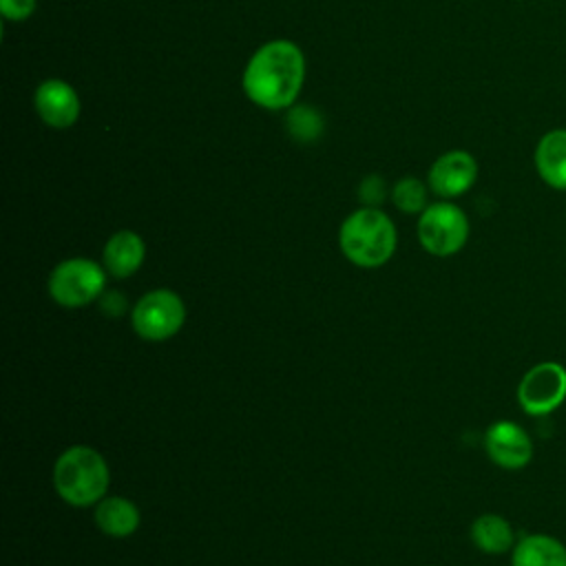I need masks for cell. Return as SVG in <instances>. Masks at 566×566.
<instances>
[{
    "label": "cell",
    "mask_w": 566,
    "mask_h": 566,
    "mask_svg": "<svg viewBox=\"0 0 566 566\" xmlns=\"http://www.w3.org/2000/svg\"><path fill=\"white\" fill-rule=\"evenodd\" d=\"M511 566H566V544L548 533H528L515 542Z\"/></svg>",
    "instance_id": "14"
},
{
    "label": "cell",
    "mask_w": 566,
    "mask_h": 566,
    "mask_svg": "<svg viewBox=\"0 0 566 566\" xmlns=\"http://www.w3.org/2000/svg\"><path fill=\"white\" fill-rule=\"evenodd\" d=\"M478 179V161L467 150H449L440 155L429 170V188L442 197L453 199L464 195Z\"/></svg>",
    "instance_id": "9"
},
{
    "label": "cell",
    "mask_w": 566,
    "mask_h": 566,
    "mask_svg": "<svg viewBox=\"0 0 566 566\" xmlns=\"http://www.w3.org/2000/svg\"><path fill=\"white\" fill-rule=\"evenodd\" d=\"M382 197H385V184H382V179L376 177V175L367 177V179L363 181V186H360V199H363L367 206L376 208V203H380Z\"/></svg>",
    "instance_id": "19"
},
{
    "label": "cell",
    "mask_w": 566,
    "mask_h": 566,
    "mask_svg": "<svg viewBox=\"0 0 566 566\" xmlns=\"http://www.w3.org/2000/svg\"><path fill=\"white\" fill-rule=\"evenodd\" d=\"M471 542L489 555H502L515 546V533L506 517L497 513H482L471 524Z\"/></svg>",
    "instance_id": "15"
},
{
    "label": "cell",
    "mask_w": 566,
    "mask_h": 566,
    "mask_svg": "<svg viewBox=\"0 0 566 566\" xmlns=\"http://www.w3.org/2000/svg\"><path fill=\"white\" fill-rule=\"evenodd\" d=\"M469 219L451 201L427 206L418 217V241L433 256H453L469 239Z\"/></svg>",
    "instance_id": "6"
},
{
    "label": "cell",
    "mask_w": 566,
    "mask_h": 566,
    "mask_svg": "<svg viewBox=\"0 0 566 566\" xmlns=\"http://www.w3.org/2000/svg\"><path fill=\"white\" fill-rule=\"evenodd\" d=\"M305 80V57L290 40H272L254 51L243 71L245 95L263 108L281 111L294 104Z\"/></svg>",
    "instance_id": "1"
},
{
    "label": "cell",
    "mask_w": 566,
    "mask_h": 566,
    "mask_svg": "<svg viewBox=\"0 0 566 566\" xmlns=\"http://www.w3.org/2000/svg\"><path fill=\"white\" fill-rule=\"evenodd\" d=\"M106 287V270L104 265L84 259V256H71L60 261L46 281L49 296L69 310L84 307L93 301H97L104 294Z\"/></svg>",
    "instance_id": "4"
},
{
    "label": "cell",
    "mask_w": 566,
    "mask_h": 566,
    "mask_svg": "<svg viewBox=\"0 0 566 566\" xmlns=\"http://www.w3.org/2000/svg\"><path fill=\"white\" fill-rule=\"evenodd\" d=\"M287 126H290V130H292V135L296 139L310 142V139H314L321 133V117L312 108L298 106V108H294L290 113Z\"/></svg>",
    "instance_id": "17"
},
{
    "label": "cell",
    "mask_w": 566,
    "mask_h": 566,
    "mask_svg": "<svg viewBox=\"0 0 566 566\" xmlns=\"http://www.w3.org/2000/svg\"><path fill=\"white\" fill-rule=\"evenodd\" d=\"M566 400V367L544 360L526 369L517 382V405L528 416H546Z\"/></svg>",
    "instance_id": "7"
},
{
    "label": "cell",
    "mask_w": 566,
    "mask_h": 566,
    "mask_svg": "<svg viewBox=\"0 0 566 566\" xmlns=\"http://www.w3.org/2000/svg\"><path fill=\"white\" fill-rule=\"evenodd\" d=\"M95 524L108 537H130L142 522L139 509L133 500L122 495H106L95 504Z\"/></svg>",
    "instance_id": "12"
},
{
    "label": "cell",
    "mask_w": 566,
    "mask_h": 566,
    "mask_svg": "<svg viewBox=\"0 0 566 566\" xmlns=\"http://www.w3.org/2000/svg\"><path fill=\"white\" fill-rule=\"evenodd\" d=\"M398 234L394 221L378 208L365 206L352 212L338 230L345 259L358 268H380L396 252Z\"/></svg>",
    "instance_id": "3"
},
{
    "label": "cell",
    "mask_w": 566,
    "mask_h": 566,
    "mask_svg": "<svg viewBox=\"0 0 566 566\" xmlns=\"http://www.w3.org/2000/svg\"><path fill=\"white\" fill-rule=\"evenodd\" d=\"M391 201L400 212L416 214L427 208V188L416 177H402L391 188Z\"/></svg>",
    "instance_id": "16"
},
{
    "label": "cell",
    "mask_w": 566,
    "mask_h": 566,
    "mask_svg": "<svg viewBox=\"0 0 566 566\" xmlns=\"http://www.w3.org/2000/svg\"><path fill=\"white\" fill-rule=\"evenodd\" d=\"M35 9V0H0V11L4 20L22 22L27 20Z\"/></svg>",
    "instance_id": "18"
},
{
    "label": "cell",
    "mask_w": 566,
    "mask_h": 566,
    "mask_svg": "<svg viewBox=\"0 0 566 566\" xmlns=\"http://www.w3.org/2000/svg\"><path fill=\"white\" fill-rule=\"evenodd\" d=\"M146 259V243L133 230H117L102 250V265L115 279L133 276Z\"/></svg>",
    "instance_id": "11"
},
{
    "label": "cell",
    "mask_w": 566,
    "mask_h": 566,
    "mask_svg": "<svg viewBox=\"0 0 566 566\" xmlns=\"http://www.w3.org/2000/svg\"><path fill=\"white\" fill-rule=\"evenodd\" d=\"M533 159L535 170L546 186L566 190V128L548 130L537 142Z\"/></svg>",
    "instance_id": "13"
},
{
    "label": "cell",
    "mask_w": 566,
    "mask_h": 566,
    "mask_svg": "<svg viewBox=\"0 0 566 566\" xmlns=\"http://www.w3.org/2000/svg\"><path fill=\"white\" fill-rule=\"evenodd\" d=\"M40 119L51 128H69L80 117V97L64 80H46L33 95Z\"/></svg>",
    "instance_id": "10"
},
{
    "label": "cell",
    "mask_w": 566,
    "mask_h": 566,
    "mask_svg": "<svg viewBox=\"0 0 566 566\" xmlns=\"http://www.w3.org/2000/svg\"><path fill=\"white\" fill-rule=\"evenodd\" d=\"M111 484V469L106 458L88 447H66L53 464V489L55 493L75 509L95 506L106 497Z\"/></svg>",
    "instance_id": "2"
},
{
    "label": "cell",
    "mask_w": 566,
    "mask_h": 566,
    "mask_svg": "<svg viewBox=\"0 0 566 566\" xmlns=\"http://www.w3.org/2000/svg\"><path fill=\"white\" fill-rule=\"evenodd\" d=\"M484 451L500 469L520 471L533 460V440L522 424L495 420L484 433Z\"/></svg>",
    "instance_id": "8"
},
{
    "label": "cell",
    "mask_w": 566,
    "mask_h": 566,
    "mask_svg": "<svg viewBox=\"0 0 566 566\" xmlns=\"http://www.w3.org/2000/svg\"><path fill=\"white\" fill-rule=\"evenodd\" d=\"M186 323L184 298L168 290L157 287L146 292L130 312V325L135 334L148 343H161L179 334Z\"/></svg>",
    "instance_id": "5"
}]
</instances>
